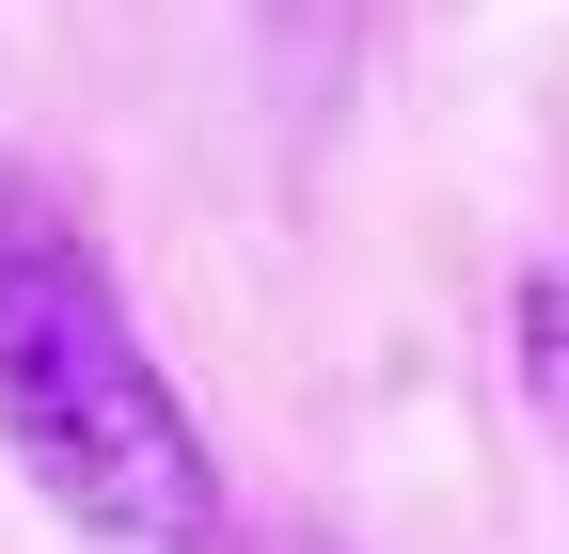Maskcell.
<instances>
[{
    "mask_svg": "<svg viewBox=\"0 0 569 554\" xmlns=\"http://www.w3.org/2000/svg\"><path fill=\"white\" fill-rule=\"evenodd\" d=\"M0 444L96 554H238L174 365L142 349L111 238L32 159H0Z\"/></svg>",
    "mask_w": 569,
    "mask_h": 554,
    "instance_id": "1",
    "label": "cell"
},
{
    "mask_svg": "<svg viewBox=\"0 0 569 554\" xmlns=\"http://www.w3.org/2000/svg\"><path fill=\"white\" fill-rule=\"evenodd\" d=\"M284 554H317V538H284Z\"/></svg>",
    "mask_w": 569,
    "mask_h": 554,
    "instance_id": "3",
    "label": "cell"
},
{
    "mask_svg": "<svg viewBox=\"0 0 569 554\" xmlns=\"http://www.w3.org/2000/svg\"><path fill=\"white\" fill-rule=\"evenodd\" d=\"M522 396L553 412V444H569V254L522 269Z\"/></svg>",
    "mask_w": 569,
    "mask_h": 554,
    "instance_id": "2",
    "label": "cell"
}]
</instances>
